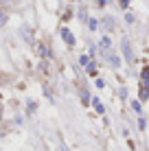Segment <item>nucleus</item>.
<instances>
[{
	"instance_id": "f257e3e1",
	"label": "nucleus",
	"mask_w": 149,
	"mask_h": 151,
	"mask_svg": "<svg viewBox=\"0 0 149 151\" xmlns=\"http://www.w3.org/2000/svg\"><path fill=\"white\" fill-rule=\"evenodd\" d=\"M121 46H123V55H125V61H130V64H134V53H132L130 40H123V42H121Z\"/></svg>"
},
{
	"instance_id": "f03ea898",
	"label": "nucleus",
	"mask_w": 149,
	"mask_h": 151,
	"mask_svg": "<svg viewBox=\"0 0 149 151\" xmlns=\"http://www.w3.org/2000/svg\"><path fill=\"white\" fill-rule=\"evenodd\" d=\"M61 37H64V42H66V44H70V46L75 44V37H73V33H70L68 29H61Z\"/></svg>"
},
{
	"instance_id": "7ed1b4c3",
	"label": "nucleus",
	"mask_w": 149,
	"mask_h": 151,
	"mask_svg": "<svg viewBox=\"0 0 149 151\" xmlns=\"http://www.w3.org/2000/svg\"><path fill=\"white\" fill-rule=\"evenodd\" d=\"M92 103H94V110L99 112V114L103 112V105H101V101H99V99H94V101H92Z\"/></svg>"
},
{
	"instance_id": "20e7f679",
	"label": "nucleus",
	"mask_w": 149,
	"mask_h": 151,
	"mask_svg": "<svg viewBox=\"0 0 149 151\" xmlns=\"http://www.w3.org/2000/svg\"><path fill=\"white\" fill-rule=\"evenodd\" d=\"M140 99H143V101L149 99V88H143V90H140Z\"/></svg>"
},
{
	"instance_id": "39448f33",
	"label": "nucleus",
	"mask_w": 149,
	"mask_h": 151,
	"mask_svg": "<svg viewBox=\"0 0 149 151\" xmlns=\"http://www.w3.org/2000/svg\"><path fill=\"white\" fill-rule=\"evenodd\" d=\"M101 46H103V48H110V37H107V35L101 40Z\"/></svg>"
},
{
	"instance_id": "423d86ee",
	"label": "nucleus",
	"mask_w": 149,
	"mask_h": 151,
	"mask_svg": "<svg viewBox=\"0 0 149 151\" xmlns=\"http://www.w3.org/2000/svg\"><path fill=\"white\" fill-rule=\"evenodd\" d=\"M103 22H105V27H107V29H112V27H114V22H112V18H105Z\"/></svg>"
},
{
	"instance_id": "0eeeda50",
	"label": "nucleus",
	"mask_w": 149,
	"mask_h": 151,
	"mask_svg": "<svg viewBox=\"0 0 149 151\" xmlns=\"http://www.w3.org/2000/svg\"><path fill=\"white\" fill-rule=\"evenodd\" d=\"M132 107H134L136 112H140V101H134V103H132Z\"/></svg>"
},
{
	"instance_id": "6e6552de",
	"label": "nucleus",
	"mask_w": 149,
	"mask_h": 151,
	"mask_svg": "<svg viewBox=\"0 0 149 151\" xmlns=\"http://www.w3.org/2000/svg\"><path fill=\"white\" fill-rule=\"evenodd\" d=\"M7 18H9L7 13H2V15H0V24H7Z\"/></svg>"
},
{
	"instance_id": "1a4fd4ad",
	"label": "nucleus",
	"mask_w": 149,
	"mask_h": 151,
	"mask_svg": "<svg viewBox=\"0 0 149 151\" xmlns=\"http://www.w3.org/2000/svg\"><path fill=\"white\" fill-rule=\"evenodd\" d=\"M143 77H145V81L149 79V68H145V70H143Z\"/></svg>"
},
{
	"instance_id": "9d476101",
	"label": "nucleus",
	"mask_w": 149,
	"mask_h": 151,
	"mask_svg": "<svg viewBox=\"0 0 149 151\" xmlns=\"http://www.w3.org/2000/svg\"><path fill=\"white\" fill-rule=\"evenodd\" d=\"M2 4H9V0H2Z\"/></svg>"
}]
</instances>
